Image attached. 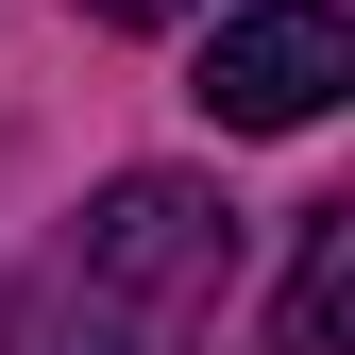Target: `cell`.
Masks as SVG:
<instances>
[{"mask_svg":"<svg viewBox=\"0 0 355 355\" xmlns=\"http://www.w3.org/2000/svg\"><path fill=\"white\" fill-rule=\"evenodd\" d=\"M237 271V220H220V187H187V169H119L102 203H85V237H68V288L85 304H119V322H187V304Z\"/></svg>","mask_w":355,"mask_h":355,"instance_id":"obj_1","label":"cell"},{"mask_svg":"<svg viewBox=\"0 0 355 355\" xmlns=\"http://www.w3.org/2000/svg\"><path fill=\"white\" fill-rule=\"evenodd\" d=\"M338 85H355V17H338V0H237V17L203 34L187 102L220 119V136H304Z\"/></svg>","mask_w":355,"mask_h":355,"instance_id":"obj_2","label":"cell"},{"mask_svg":"<svg viewBox=\"0 0 355 355\" xmlns=\"http://www.w3.org/2000/svg\"><path fill=\"white\" fill-rule=\"evenodd\" d=\"M338 322H355V203H304V254H288V322H271V355H338Z\"/></svg>","mask_w":355,"mask_h":355,"instance_id":"obj_3","label":"cell"},{"mask_svg":"<svg viewBox=\"0 0 355 355\" xmlns=\"http://www.w3.org/2000/svg\"><path fill=\"white\" fill-rule=\"evenodd\" d=\"M85 17H187V0H85Z\"/></svg>","mask_w":355,"mask_h":355,"instance_id":"obj_4","label":"cell"}]
</instances>
